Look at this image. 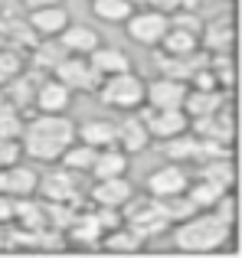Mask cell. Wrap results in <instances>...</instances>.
Wrapping results in <instances>:
<instances>
[{"label": "cell", "instance_id": "6da1fadb", "mask_svg": "<svg viewBox=\"0 0 242 258\" xmlns=\"http://www.w3.org/2000/svg\"><path fill=\"white\" fill-rule=\"evenodd\" d=\"M76 141V121L69 114H33L23 127V157L39 160V164H59L63 151Z\"/></svg>", "mask_w": 242, "mask_h": 258}, {"label": "cell", "instance_id": "7a4b0ae2", "mask_svg": "<svg viewBox=\"0 0 242 258\" xmlns=\"http://www.w3.org/2000/svg\"><path fill=\"white\" fill-rule=\"evenodd\" d=\"M229 232H232V222L219 219L213 209H200L190 219L173 226V245H177V252H187V255H210L229 242Z\"/></svg>", "mask_w": 242, "mask_h": 258}, {"label": "cell", "instance_id": "3957f363", "mask_svg": "<svg viewBox=\"0 0 242 258\" xmlns=\"http://www.w3.org/2000/svg\"><path fill=\"white\" fill-rule=\"evenodd\" d=\"M125 226H131L134 232L141 235V239H157V235H164L167 229H170V219H167V213H164V206H160V200L157 196H131V200L125 203Z\"/></svg>", "mask_w": 242, "mask_h": 258}, {"label": "cell", "instance_id": "277c9868", "mask_svg": "<svg viewBox=\"0 0 242 258\" xmlns=\"http://www.w3.org/2000/svg\"><path fill=\"white\" fill-rule=\"evenodd\" d=\"M144 79L131 72H118V76H105L98 85V101L105 108H115V111H134V108L144 105Z\"/></svg>", "mask_w": 242, "mask_h": 258}, {"label": "cell", "instance_id": "5b68a950", "mask_svg": "<svg viewBox=\"0 0 242 258\" xmlns=\"http://www.w3.org/2000/svg\"><path fill=\"white\" fill-rule=\"evenodd\" d=\"M52 79H59L72 95L82 92V95H95L98 85H102V76L92 69L89 56H66L63 62L52 69Z\"/></svg>", "mask_w": 242, "mask_h": 258}, {"label": "cell", "instance_id": "8992f818", "mask_svg": "<svg viewBox=\"0 0 242 258\" xmlns=\"http://www.w3.org/2000/svg\"><path fill=\"white\" fill-rule=\"evenodd\" d=\"M167 26H170V17H167V13H160V10H151V7L134 10L131 17L125 20L128 39H131V43H138V46H160Z\"/></svg>", "mask_w": 242, "mask_h": 258}, {"label": "cell", "instance_id": "52a82bcc", "mask_svg": "<svg viewBox=\"0 0 242 258\" xmlns=\"http://www.w3.org/2000/svg\"><path fill=\"white\" fill-rule=\"evenodd\" d=\"M79 176L82 173H72V170H66V167L49 170L46 176H39L36 193L43 196L46 203H69V206H76V203L82 200V183H79Z\"/></svg>", "mask_w": 242, "mask_h": 258}, {"label": "cell", "instance_id": "ba28073f", "mask_svg": "<svg viewBox=\"0 0 242 258\" xmlns=\"http://www.w3.org/2000/svg\"><path fill=\"white\" fill-rule=\"evenodd\" d=\"M138 118L144 121L147 138H151V141H167V138H177V134L190 131V118H187L180 108H173V111H160V108L141 105Z\"/></svg>", "mask_w": 242, "mask_h": 258}, {"label": "cell", "instance_id": "9c48e42d", "mask_svg": "<svg viewBox=\"0 0 242 258\" xmlns=\"http://www.w3.org/2000/svg\"><path fill=\"white\" fill-rule=\"evenodd\" d=\"M187 92H190V85H187V82H180V79H167V76H157L154 82L144 85V105L160 108V111H173V108H180V111H184Z\"/></svg>", "mask_w": 242, "mask_h": 258}, {"label": "cell", "instance_id": "30bf717a", "mask_svg": "<svg viewBox=\"0 0 242 258\" xmlns=\"http://www.w3.org/2000/svg\"><path fill=\"white\" fill-rule=\"evenodd\" d=\"M190 186V170H187L184 164H164L157 167V170H151L147 176V193L157 196V200H167V196H177L184 193V189Z\"/></svg>", "mask_w": 242, "mask_h": 258}, {"label": "cell", "instance_id": "8fae6325", "mask_svg": "<svg viewBox=\"0 0 242 258\" xmlns=\"http://www.w3.org/2000/svg\"><path fill=\"white\" fill-rule=\"evenodd\" d=\"M190 131L197 138H210L219 141V144H232L236 138V118H232L229 108H219L213 114H203V118H190Z\"/></svg>", "mask_w": 242, "mask_h": 258}, {"label": "cell", "instance_id": "7c38bea8", "mask_svg": "<svg viewBox=\"0 0 242 258\" xmlns=\"http://www.w3.org/2000/svg\"><path fill=\"white\" fill-rule=\"evenodd\" d=\"M39 186V173L30 164H10L0 170V193L13 196V200H23V196H36Z\"/></svg>", "mask_w": 242, "mask_h": 258}, {"label": "cell", "instance_id": "4fadbf2b", "mask_svg": "<svg viewBox=\"0 0 242 258\" xmlns=\"http://www.w3.org/2000/svg\"><path fill=\"white\" fill-rule=\"evenodd\" d=\"M232 43H236V30H232L229 17H223V20L216 17L210 23H203V30H200V49L210 52V56H229Z\"/></svg>", "mask_w": 242, "mask_h": 258}, {"label": "cell", "instance_id": "5bb4252c", "mask_svg": "<svg viewBox=\"0 0 242 258\" xmlns=\"http://www.w3.org/2000/svg\"><path fill=\"white\" fill-rule=\"evenodd\" d=\"M147 144H151V138H147L144 121H141L138 114L128 111L125 118L115 124V147H118V151H125L128 157H131V154H141Z\"/></svg>", "mask_w": 242, "mask_h": 258}, {"label": "cell", "instance_id": "9a60e30c", "mask_svg": "<svg viewBox=\"0 0 242 258\" xmlns=\"http://www.w3.org/2000/svg\"><path fill=\"white\" fill-rule=\"evenodd\" d=\"M69 105H72V92L59 82V79H43V82L36 85L33 108H39L43 114H66Z\"/></svg>", "mask_w": 242, "mask_h": 258}, {"label": "cell", "instance_id": "2e32d148", "mask_svg": "<svg viewBox=\"0 0 242 258\" xmlns=\"http://www.w3.org/2000/svg\"><path fill=\"white\" fill-rule=\"evenodd\" d=\"M26 23L36 30L39 39H52V36H59V33L69 26V10H66L63 4H56V7H36V10H30Z\"/></svg>", "mask_w": 242, "mask_h": 258}, {"label": "cell", "instance_id": "e0dca14e", "mask_svg": "<svg viewBox=\"0 0 242 258\" xmlns=\"http://www.w3.org/2000/svg\"><path fill=\"white\" fill-rule=\"evenodd\" d=\"M134 196V186L128 176H108V180H98L95 186H92L89 200L95 203V206H125L128 200Z\"/></svg>", "mask_w": 242, "mask_h": 258}, {"label": "cell", "instance_id": "ac0fdd59", "mask_svg": "<svg viewBox=\"0 0 242 258\" xmlns=\"http://www.w3.org/2000/svg\"><path fill=\"white\" fill-rule=\"evenodd\" d=\"M102 235L105 232H102V226H98L95 213H76V219L66 229V239L79 248H89V252H95V248L102 245Z\"/></svg>", "mask_w": 242, "mask_h": 258}, {"label": "cell", "instance_id": "d6986e66", "mask_svg": "<svg viewBox=\"0 0 242 258\" xmlns=\"http://www.w3.org/2000/svg\"><path fill=\"white\" fill-rule=\"evenodd\" d=\"M43 72H20L13 82H7L4 85V98H7V105H13L17 111H23V108H33V98H36V85L43 82Z\"/></svg>", "mask_w": 242, "mask_h": 258}, {"label": "cell", "instance_id": "ffe728a7", "mask_svg": "<svg viewBox=\"0 0 242 258\" xmlns=\"http://www.w3.org/2000/svg\"><path fill=\"white\" fill-rule=\"evenodd\" d=\"M56 39L63 43V49L69 52V56H89L95 46H102L98 33L92 30V26H85V23H69Z\"/></svg>", "mask_w": 242, "mask_h": 258}, {"label": "cell", "instance_id": "44dd1931", "mask_svg": "<svg viewBox=\"0 0 242 258\" xmlns=\"http://www.w3.org/2000/svg\"><path fill=\"white\" fill-rule=\"evenodd\" d=\"M89 62L102 79L118 76V72H131V59H128V52L118 49V46H95V49L89 52Z\"/></svg>", "mask_w": 242, "mask_h": 258}, {"label": "cell", "instance_id": "7402d4cb", "mask_svg": "<svg viewBox=\"0 0 242 258\" xmlns=\"http://www.w3.org/2000/svg\"><path fill=\"white\" fill-rule=\"evenodd\" d=\"M219 108H226L223 88H213V92H206V88H190L187 98H184L187 118H203V114H213V111H219Z\"/></svg>", "mask_w": 242, "mask_h": 258}, {"label": "cell", "instance_id": "603a6c76", "mask_svg": "<svg viewBox=\"0 0 242 258\" xmlns=\"http://www.w3.org/2000/svg\"><path fill=\"white\" fill-rule=\"evenodd\" d=\"M76 141H82V144L95 147V151H102V147H111V144H115V121H108V118L82 121V124H76Z\"/></svg>", "mask_w": 242, "mask_h": 258}, {"label": "cell", "instance_id": "cb8c5ba5", "mask_svg": "<svg viewBox=\"0 0 242 258\" xmlns=\"http://www.w3.org/2000/svg\"><path fill=\"white\" fill-rule=\"evenodd\" d=\"M128 167H131L128 154L111 144V147H102V151H98V157H95V164H92L89 173L95 176V180H108V176H128Z\"/></svg>", "mask_w": 242, "mask_h": 258}, {"label": "cell", "instance_id": "d4e9b609", "mask_svg": "<svg viewBox=\"0 0 242 258\" xmlns=\"http://www.w3.org/2000/svg\"><path fill=\"white\" fill-rule=\"evenodd\" d=\"M66 56H69V52L63 49V43H59L56 36L52 39H39V43L30 49V66H33V72H43L46 76V72H52Z\"/></svg>", "mask_w": 242, "mask_h": 258}, {"label": "cell", "instance_id": "484cf974", "mask_svg": "<svg viewBox=\"0 0 242 258\" xmlns=\"http://www.w3.org/2000/svg\"><path fill=\"white\" fill-rule=\"evenodd\" d=\"M193 180H210L219 183V186L229 189L236 183V164L229 157H213V160H200L197 170H193Z\"/></svg>", "mask_w": 242, "mask_h": 258}, {"label": "cell", "instance_id": "4316f807", "mask_svg": "<svg viewBox=\"0 0 242 258\" xmlns=\"http://www.w3.org/2000/svg\"><path fill=\"white\" fill-rule=\"evenodd\" d=\"M141 245H144V239H141L131 226H118V229H111V232L102 235V245L98 248H105V252H111V255H134V252H141Z\"/></svg>", "mask_w": 242, "mask_h": 258}, {"label": "cell", "instance_id": "83f0119b", "mask_svg": "<svg viewBox=\"0 0 242 258\" xmlns=\"http://www.w3.org/2000/svg\"><path fill=\"white\" fill-rule=\"evenodd\" d=\"M197 49H200V36L177 30V26H167L164 39H160V52L164 56H193Z\"/></svg>", "mask_w": 242, "mask_h": 258}, {"label": "cell", "instance_id": "f1b7e54d", "mask_svg": "<svg viewBox=\"0 0 242 258\" xmlns=\"http://www.w3.org/2000/svg\"><path fill=\"white\" fill-rule=\"evenodd\" d=\"M95 157H98L95 147L82 144V141H72V144L63 151L59 164H63L66 170H72V173H89V170H92V164H95Z\"/></svg>", "mask_w": 242, "mask_h": 258}, {"label": "cell", "instance_id": "f546056e", "mask_svg": "<svg viewBox=\"0 0 242 258\" xmlns=\"http://www.w3.org/2000/svg\"><path fill=\"white\" fill-rule=\"evenodd\" d=\"M184 193L193 200V206H197V209H213V206H216V200L226 193V186L210 183V180H190V186H187Z\"/></svg>", "mask_w": 242, "mask_h": 258}, {"label": "cell", "instance_id": "4dcf8cb0", "mask_svg": "<svg viewBox=\"0 0 242 258\" xmlns=\"http://www.w3.org/2000/svg\"><path fill=\"white\" fill-rule=\"evenodd\" d=\"M92 13L102 23H125L134 13V4L131 0H92Z\"/></svg>", "mask_w": 242, "mask_h": 258}, {"label": "cell", "instance_id": "1f68e13d", "mask_svg": "<svg viewBox=\"0 0 242 258\" xmlns=\"http://www.w3.org/2000/svg\"><path fill=\"white\" fill-rule=\"evenodd\" d=\"M13 222H17V226H26V229H43L46 213L33 196H23V200H17V216H13Z\"/></svg>", "mask_w": 242, "mask_h": 258}, {"label": "cell", "instance_id": "d6a6232c", "mask_svg": "<svg viewBox=\"0 0 242 258\" xmlns=\"http://www.w3.org/2000/svg\"><path fill=\"white\" fill-rule=\"evenodd\" d=\"M20 72H26V56L20 49L4 46V49H0V88H4L7 82H13Z\"/></svg>", "mask_w": 242, "mask_h": 258}, {"label": "cell", "instance_id": "836d02e7", "mask_svg": "<svg viewBox=\"0 0 242 258\" xmlns=\"http://www.w3.org/2000/svg\"><path fill=\"white\" fill-rule=\"evenodd\" d=\"M160 206H164L167 219H170V226H177V222L190 219L193 213H200L197 206H193V200L187 193H177V196H167V200H160Z\"/></svg>", "mask_w": 242, "mask_h": 258}, {"label": "cell", "instance_id": "e575fe53", "mask_svg": "<svg viewBox=\"0 0 242 258\" xmlns=\"http://www.w3.org/2000/svg\"><path fill=\"white\" fill-rule=\"evenodd\" d=\"M23 127H26V118H23V111H17L13 105H0V138H13V141H20L23 138Z\"/></svg>", "mask_w": 242, "mask_h": 258}, {"label": "cell", "instance_id": "d590c367", "mask_svg": "<svg viewBox=\"0 0 242 258\" xmlns=\"http://www.w3.org/2000/svg\"><path fill=\"white\" fill-rule=\"evenodd\" d=\"M210 69H213V76H216L219 88L236 85V62H232V56H210Z\"/></svg>", "mask_w": 242, "mask_h": 258}, {"label": "cell", "instance_id": "8d00e7d4", "mask_svg": "<svg viewBox=\"0 0 242 258\" xmlns=\"http://www.w3.org/2000/svg\"><path fill=\"white\" fill-rule=\"evenodd\" d=\"M170 26H177V30H187V33H193V36H200V30H203V17H200L197 10H173V13H170Z\"/></svg>", "mask_w": 242, "mask_h": 258}, {"label": "cell", "instance_id": "74e56055", "mask_svg": "<svg viewBox=\"0 0 242 258\" xmlns=\"http://www.w3.org/2000/svg\"><path fill=\"white\" fill-rule=\"evenodd\" d=\"M92 213H95V219H98V226H102V232H111V229L125 226V216H121L118 206H95Z\"/></svg>", "mask_w": 242, "mask_h": 258}, {"label": "cell", "instance_id": "f35d334b", "mask_svg": "<svg viewBox=\"0 0 242 258\" xmlns=\"http://www.w3.org/2000/svg\"><path fill=\"white\" fill-rule=\"evenodd\" d=\"M23 157V147H20V141L13 138H0V170L10 164H17V160Z\"/></svg>", "mask_w": 242, "mask_h": 258}, {"label": "cell", "instance_id": "ab89813d", "mask_svg": "<svg viewBox=\"0 0 242 258\" xmlns=\"http://www.w3.org/2000/svg\"><path fill=\"white\" fill-rule=\"evenodd\" d=\"M213 213L219 216V219H226V222H236V196L226 189L223 196L216 200V206H213Z\"/></svg>", "mask_w": 242, "mask_h": 258}, {"label": "cell", "instance_id": "60d3db41", "mask_svg": "<svg viewBox=\"0 0 242 258\" xmlns=\"http://www.w3.org/2000/svg\"><path fill=\"white\" fill-rule=\"evenodd\" d=\"M190 88H206V92H213V88H219V82H216V76H213V69L210 66H203V69H197L190 76V82H187Z\"/></svg>", "mask_w": 242, "mask_h": 258}, {"label": "cell", "instance_id": "b9f144b4", "mask_svg": "<svg viewBox=\"0 0 242 258\" xmlns=\"http://www.w3.org/2000/svg\"><path fill=\"white\" fill-rule=\"evenodd\" d=\"M13 216H17V200L7 196V193H0V226L13 222Z\"/></svg>", "mask_w": 242, "mask_h": 258}, {"label": "cell", "instance_id": "7bdbcfd3", "mask_svg": "<svg viewBox=\"0 0 242 258\" xmlns=\"http://www.w3.org/2000/svg\"><path fill=\"white\" fill-rule=\"evenodd\" d=\"M147 7H151V10H160V13H167V17H170L173 10H180V0H144Z\"/></svg>", "mask_w": 242, "mask_h": 258}, {"label": "cell", "instance_id": "ee69618b", "mask_svg": "<svg viewBox=\"0 0 242 258\" xmlns=\"http://www.w3.org/2000/svg\"><path fill=\"white\" fill-rule=\"evenodd\" d=\"M20 4H23L26 10H36V7H56V4H63V0H20Z\"/></svg>", "mask_w": 242, "mask_h": 258}, {"label": "cell", "instance_id": "f6af8a7d", "mask_svg": "<svg viewBox=\"0 0 242 258\" xmlns=\"http://www.w3.org/2000/svg\"><path fill=\"white\" fill-rule=\"evenodd\" d=\"M4 239H7V235H4V229H0V252H4Z\"/></svg>", "mask_w": 242, "mask_h": 258}, {"label": "cell", "instance_id": "bcb514c9", "mask_svg": "<svg viewBox=\"0 0 242 258\" xmlns=\"http://www.w3.org/2000/svg\"><path fill=\"white\" fill-rule=\"evenodd\" d=\"M4 101H7V98H4V88H0V105H4Z\"/></svg>", "mask_w": 242, "mask_h": 258}, {"label": "cell", "instance_id": "7dc6e473", "mask_svg": "<svg viewBox=\"0 0 242 258\" xmlns=\"http://www.w3.org/2000/svg\"><path fill=\"white\" fill-rule=\"evenodd\" d=\"M131 4H144V0H131Z\"/></svg>", "mask_w": 242, "mask_h": 258}]
</instances>
